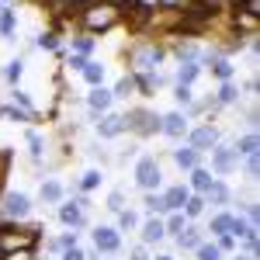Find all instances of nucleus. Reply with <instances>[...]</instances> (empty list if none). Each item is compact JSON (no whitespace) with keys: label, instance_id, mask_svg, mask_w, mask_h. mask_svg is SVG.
Returning a JSON list of instances; mask_svg holds the SVG:
<instances>
[{"label":"nucleus","instance_id":"1","mask_svg":"<svg viewBox=\"0 0 260 260\" xmlns=\"http://www.w3.org/2000/svg\"><path fill=\"white\" fill-rule=\"evenodd\" d=\"M115 21H118V11H115L111 4H94V7L83 11V24L94 28V31H98V28H111Z\"/></svg>","mask_w":260,"mask_h":260},{"label":"nucleus","instance_id":"2","mask_svg":"<svg viewBox=\"0 0 260 260\" xmlns=\"http://www.w3.org/2000/svg\"><path fill=\"white\" fill-rule=\"evenodd\" d=\"M35 233H21V229H0V253L7 250H31Z\"/></svg>","mask_w":260,"mask_h":260},{"label":"nucleus","instance_id":"3","mask_svg":"<svg viewBox=\"0 0 260 260\" xmlns=\"http://www.w3.org/2000/svg\"><path fill=\"white\" fill-rule=\"evenodd\" d=\"M136 180H139V187H146V191H153L156 184H160V167H156V160H139V167H136Z\"/></svg>","mask_w":260,"mask_h":260},{"label":"nucleus","instance_id":"4","mask_svg":"<svg viewBox=\"0 0 260 260\" xmlns=\"http://www.w3.org/2000/svg\"><path fill=\"white\" fill-rule=\"evenodd\" d=\"M160 59H163V52L156 45H142V49H136V56H132L136 70H149V66H156Z\"/></svg>","mask_w":260,"mask_h":260},{"label":"nucleus","instance_id":"5","mask_svg":"<svg viewBox=\"0 0 260 260\" xmlns=\"http://www.w3.org/2000/svg\"><path fill=\"white\" fill-rule=\"evenodd\" d=\"M4 212H7L11 219L28 215V198H24V194H4Z\"/></svg>","mask_w":260,"mask_h":260},{"label":"nucleus","instance_id":"6","mask_svg":"<svg viewBox=\"0 0 260 260\" xmlns=\"http://www.w3.org/2000/svg\"><path fill=\"white\" fill-rule=\"evenodd\" d=\"M215 139H219L215 128H208V125L205 128H194L191 132V149H208V146H215Z\"/></svg>","mask_w":260,"mask_h":260},{"label":"nucleus","instance_id":"7","mask_svg":"<svg viewBox=\"0 0 260 260\" xmlns=\"http://www.w3.org/2000/svg\"><path fill=\"white\" fill-rule=\"evenodd\" d=\"M94 246L104 250V253L118 250V233H115V229H98V233H94Z\"/></svg>","mask_w":260,"mask_h":260},{"label":"nucleus","instance_id":"8","mask_svg":"<svg viewBox=\"0 0 260 260\" xmlns=\"http://www.w3.org/2000/svg\"><path fill=\"white\" fill-rule=\"evenodd\" d=\"M121 125H125V118H118V115H108L104 121H98V132L104 136V139H111V136H118Z\"/></svg>","mask_w":260,"mask_h":260},{"label":"nucleus","instance_id":"9","mask_svg":"<svg viewBox=\"0 0 260 260\" xmlns=\"http://www.w3.org/2000/svg\"><path fill=\"white\" fill-rule=\"evenodd\" d=\"M233 163H236V156H233V149H215V156H212V167H215L219 174H225V170H233Z\"/></svg>","mask_w":260,"mask_h":260},{"label":"nucleus","instance_id":"10","mask_svg":"<svg viewBox=\"0 0 260 260\" xmlns=\"http://www.w3.org/2000/svg\"><path fill=\"white\" fill-rule=\"evenodd\" d=\"M163 236H167V229H163L160 219H149V222H146V229H142V240H146V243H156V240H163Z\"/></svg>","mask_w":260,"mask_h":260},{"label":"nucleus","instance_id":"11","mask_svg":"<svg viewBox=\"0 0 260 260\" xmlns=\"http://www.w3.org/2000/svg\"><path fill=\"white\" fill-rule=\"evenodd\" d=\"M187 198H191V194H187L184 187H170V191L163 194V205H167V208H184V201H187Z\"/></svg>","mask_w":260,"mask_h":260},{"label":"nucleus","instance_id":"12","mask_svg":"<svg viewBox=\"0 0 260 260\" xmlns=\"http://www.w3.org/2000/svg\"><path fill=\"white\" fill-rule=\"evenodd\" d=\"M163 132L167 136H184V118L180 115H167L163 118Z\"/></svg>","mask_w":260,"mask_h":260},{"label":"nucleus","instance_id":"13","mask_svg":"<svg viewBox=\"0 0 260 260\" xmlns=\"http://www.w3.org/2000/svg\"><path fill=\"white\" fill-rule=\"evenodd\" d=\"M62 222L66 225H80V219H83V212H80V205H62Z\"/></svg>","mask_w":260,"mask_h":260},{"label":"nucleus","instance_id":"14","mask_svg":"<svg viewBox=\"0 0 260 260\" xmlns=\"http://www.w3.org/2000/svg\"><path fill=\"white\" fill-rule=\"evenodd\" d=\"M257 146H260V139L253 136V132H250V136H243V139H240L236 153H243V156H253V153H257Z\"/></svg>","mask_w":260,"mask_h":260},{"label":"nucleus","instance_id":"15","mask_svg":"<svg viewBox=\"0 0 260 260\" xmlns=\"http://www.w3.org/2000/svg\"><path fill=\"white\" fill-rule=\"evenodd\" d=\"M177 243L184 246V250H198V246H201V236L194 233V229H184V233L177 236Z\"/></svg>","mask_w":260,"mask_h":260},{"label":"nucleus","instance_id":"16","mask_svg":"<svg viewBox=\"0 0 260 260\" xmlns=\"http://www.w3.org/2000/svg\"><path fill=\"white\" fill-rule=\"evenodd\" d=\"M111 98H115V94H108V90H94V94H90V108H94V111H104V108H108V104H111Z\"/></svg>","mask_w":260,"mask_h":260},{"label":"nucleus","instance_id":"17","mask_svg":"<svg viewBox=\"0 0 260 260\" xmlns=\"http://www.w3.org/2000/svg\"><path fill=\"white\" fill-rule=\"evenodd\" d=\"M83 77H87V80L98 87V83L104 80V66H98V62H87V66H83Z\"/></svg>","mask_w":260,"mask_h":260},{"label":"nucleus","instance_id":"18","mask_svg":"<svg viewBox=\"0 0 260 260\" xmlns=\"http://www.w3.org/2000/svg\"><path fill=\"white\" fill-rule=\"evenodd\" d=\"M174 160H177L180 167H187V170H191L194 160H198V149H177V153H174Z\"/></svg>","mask_w":260,"mask_h":260},{"label":"nucleus","instance_id":"19","mask_svg":"<svg viewBox=\"0 0 260 260\" xmlns=\"http://www.w3.org/2000/svg\"><path fill=\"white\" fill-rule=\"evenodd\" d=\"M205 194H208V198L215 201V205H222V201L229 198V187H225V184H215V180H212V187H208Z\"/></svg>","mask_w":260,"mask_h":260},{"label":"nucleus","instance_id":"20","mask_svg":"<svg viewBox=\"0 0 260 260\" xmlns=\"http://www.w3.org/2000/svg\"><path fill=\"white\" fill-rule=\"evenodd\" d=\"M191 184H194L198 191H208V187H212V174H208V170H194V174H191Z\"/></svg>","mask_w":260,"mask_h":260},{"label":"nucleus","instance_id":"21","mask_svg":"<svg viewBox=\"0 0 260 260\" xmlns=\"http://www.w3.org/2000/svg\"><path fill=\"white\" fill-rule=\"evenodd\" d=\"M136 118H139V132H153V128H160V121L153 118V115H146V111H139Z\"/></svg>","mask_w":260,"mask_h":260},{"label":"nucleus","instance_id":"22","mask_svg":"<svg viewBox=\"0 0 260 260\" xmlns=\"http://www.w3.org/2000/svg\"><path fill=\"white\" fill-rule=\"evenodd\" d=\"M219 257H222L219 246H208V243H201V246H198V260H219Z\"/></svg>","mask_w":260,"mask_h":260},{"label":"nucleus","instance_id":"23","mask_svg":"<svg viewBox=\"0 0 260 260\" xmlns=\"http://www.w3.org/2000/svg\"><path fill=\"white\" fill-rule=\"evenodd\" d=\"M59 194H62L59 184H52V180H49V184H42V198H45V201H59Z\"/></svg>","mask_w":260,"mask_h":260},{"label":"nucleus","instance_id":"24","mask_svg":"<svg viewBox=\"0 0 260 260\" xmlns=\"http://www.w3.org/2000/svg\"><path fill=\"white\" fill-rule=\"evenodd\" d=\"M194 77H198V66H191V62H187V66H180V87H187Z\"/></svg>","mask_w":260,"mask_h":260},{"label":"nucleus","instance_id":"25","mask_svg":"<svg viewBox=\"0 0 260 260\" xmlns=\"http://www.w3.org/2000/svg\"><path fill=\"white\" fill-rule=\"evenodd\" d=\"M229 225H233V219H229V215H219V219L212 222V233H219V236H225V233H229Z\"/></svg>","mask_w":260,"mask_h":260},{"label":"nucleus","instance_id":"26","mask_svg":"<svg viewBox=\"0 0 260 260\" xmlns=\"http://www.w3.org/2000/svg\"><path fill=\"white\" fill-rule=\"evenodd\" d=\"M184 208H187V215H201L205 201H201V198H187V201H184Z\"/></svg>","mask_w":260,"mask_h":260},{"label":"nucleus","instance_id":"27","mask_svg":"<svg viewBox=\"0 0 260 260\" xmlns=\"http://www.w3.org/2000/svg\"><path fill=\"white\" fill-rule=\"evenodd\" d=\"M163 229H167V233H177V236H180V233H184V215H174V219L167 222Z\"/></svg>","mask_w":260,"mask_h":260},{"label":"nucleus","instance_id":"28","mask_svg":"<svg viewBox=\"0 0 260 260\" xmlns=\"http://www.w3.org/2000/svg\"><path fill=\"white\" fill-rule=\"evenodd\" d=\"M215 77H222V80H229V77H233V66H229L225 59H219V62H215Z\"/></svg>","mask_w":260,"mask_h":260},{"label":"nucleus","instance_id":"29","mask_svg":"<svg viewBox=\"0 0 260 260\" xmlns=\"http://www.w3.org/2000/svg\"><path fill=\"white\" fill-rule=\"evenodd\" d=\"M146 208H149V212H167L163 198H156V194H149V198H146Z\"/></svg>","mask_w":260,"mask_h":260},{"label":"nucleus","instance_id":"30","mask_svg":"<svg viewBox=\"0 0 260 260\" xmlns=\"http://www.w3.org/2000/svg\"><path fill=\"white\" fill-rule=\"evenodd\" d=\"M132 90H136V80H121V83H118V90H115V94H118V98H128Z\"/></svg>","mask_w":260,"mask_h":260},{"label":"nucleus","instance_id":"31","mask_svg":"<svg viewBox=\"0 0 260 260\" xmlns=\"http://www.w3.org/2000/svg\"><path fill=\"white\" fill-rule=\"evenodd\" d=\"M219 101H236V87H233V83H225V87L219 90Z\"/></svg>","mask_w":260,"mask_h":260},{"label":"nucleus","instance_id":"32","mask_svg":"<svg viewBox=\"0 0 260 260\" xmlns=\"http://www.w3.org/2000/svg\"><path fill=\"white\" fill-rule=\"evenodd\" d=\"M246 170H250V177L257 180V174H260V160H257V153L250 156V163H246Z\"/></svg>","mask_w":260,"mask_h":260},{"label":"nucleus","instance_id":"33","mask_svg":"<svg viewBox=\"0 0 260 260\" xmlns=\"http://www.w3.org/2000/svg\"><path fill=\"white\" fill-rule=\"evenodd\" d=\"M101 180V174H94V170H90V174H87V177H83V191H90V187H94V184H98Z\"/></svg>","mask_w":260,"mask_h":260},{"label":"nucleus","instance_id":"34","mask_svg":"<svg viewBox=\"0 0 260 260\" xmlns=\"http://www.w3.org/2000/svg\"><path fill=\"white\" fill-rule=\"evenodd\" d=\"M21 77V62H11V66H7V80H18Z\"/></svg>","mask_w":260,"mask_h":260},{"label":"nucleus","instance_id":"35","mask_svg":"<svg viewBox=\"0 0 260 260\" xmlns=\"http://www.w3.org/2000/svg\"><path fill=\"white\" fill-rule=\"evenodd\" d=\"M246 14L257 18V14H260V0H246Z\"/></svg>","mask_w":260,"mask_h":260},{"label":"nucleus","instance_id":"36","mask_svg":"<svg viewBox=\"0 0 260 260\" xmlns=\"http://www.w3.org/2000/svg\"><path fill=\"white\" fill-rule=\"evenodd\" d=\"M136 215H132V212H121V225H125V229H132V225H136Z\"/></svg>","mask_w":260,"mask_h":260},{"label":"nucleus","instance_id":"37","mask_svg":"<svg viewBox=\"0 0 260 260\" xmlns=\"http://www.w3.org/2000/svg\"><path fill=\"white\" fill-rule=\"evenodd\" d=\"M257 215H260V208H257V205H246V219H250V222H257Z\"/></svg>","mask_w":260,"mask_h":260},{"label":"nucleus","instance_id":"38","mask_svg":"<svg viewBox=\"0 0 260 260\" xmlns=\"http://www.w3.org/2000/svg\"><path fill=\"white\" fill-rule=\"evenodd\" d=\"M28 142H31V153L39 156V153H42V142H39V136H28Z\"/></svg>","mask_w":260,"mask_h":260},{"label":"nucleus","instance_id":"39","mask_svg":"<svg viewBox=\"0 0 260 260\" xmlns=\"http://www.w3.org/2000/svg\"><path fill=\"white\" fill-rule=\"evenodd\" d=\"M66 260H83V253L77 250V246H70V250H66Z\"/></svg>","mask_w":260,"mask_h":260},{"label":"nucleus","instance_id":"40","mask_svg":"<svg viewBox=\"0 0 260 260\" xmlns=\"http://www.w3.org/2000/svg\"><path fill=\"white\" fill-rule=\"evenodd\" d=\"M177 101H184V104H187V101H191V90H187V87H177Z\"/></svg>","mask_w":260,"mask_h":260},{"label":"nucleus","instance_id":"41","mask_svg":"<svg viewBox=\"0 0 260 260\" xmlns=\"http://www.w3.org/2000/svg\"><path fill=\"white\" fill-rule=\"evenodd\" d=\"M70 66H73V70H83V66H87V59H83V56H73V59H70Z\"/></svg>","mask_w":260,"mask_h":260},{"label":"nucleus","instance_id":"42","mask_svg":"<svg viewBox=\"0 0 260 260\" xmlns=\"http://www.w3.org/2000/svg\"><path fill=\"white\" fill-rule=\"evenodd\" d=\"M0 28H4V31H11V28H14V18H11V14H4V21H0Z\"/></svg>","mask_w":260,"mask_h":260},{"label":"nucleus","instance_id":"43","mask_svg":"<svg viewBox=\"0 0 260 260\" xmlns=\"http://www.w3.org/2000/svg\"><path fill=\"white\" fill-rule=\"evenodd\" d=\"M45 49H56V35H45V39H39Z\"/></svg>","mask_w":260,"mask_h":260},{"label":"nucleus","instance_id":"44","mask_svg":"<svg viewBox=\"0 0 260 260\" xmlns=\"http://www.w3.org/2000/svg\"><path fill=\"white\" fill-rule=\"evenodd\" d=\"M132 260H146V253L142 250H132Z\"/></svg>","mask_w":260,"mask_h":260},{"label":"nucleus","instance_id":"45","mask_svg":"<svg viewBox=\"0 0 260 260\" xmlns=\"http://www.w3.org/2000/svg\"><path fill=\"white\" fill-rule=\"evenodd\" d=\"M160 260H174V257H160Z\"/></svg>","mask_w":260,"mask_h":260},{"label":"nucleus","instance_id":"46","mask_svg":"<svg viewBox=\"0 0 260 260\" xmlns=\"http://www.w3.org/2000/svg\"><path fill=\"white\" fill-rule=\"evenodd\" d=\"M236 260H246V257H236Z\"/></svg>","mask_w":260,"mask_h":260}]
</instances>
